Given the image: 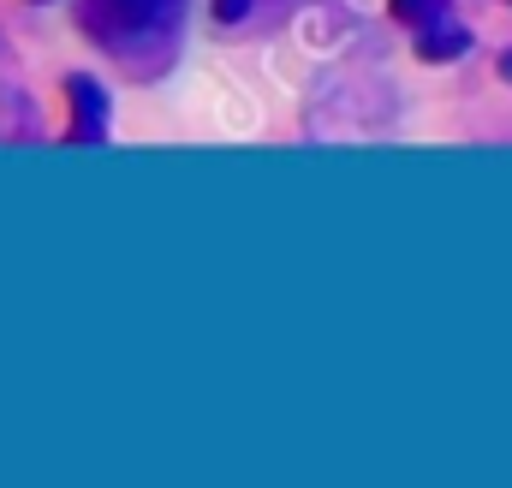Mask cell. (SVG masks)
<instances>
[{"label":"cell","mask_w":512,"mask_h":488,"mask_svg":"<svg viewBox=\"0 0 512 488\" xmlns=\"http://www.w3.org/2000/svg\"><path fill=\"white\" fill-rule=\"evenodd\" d=\"M66 108H72V125H66V143H108V90L84 72L66 78Z\"/></svg>","instance_id":"7a4b0ae2"},{"label":"cell","mask_w":512,"mask_h":488,"mask_svg":"<svg viewBox=\"0 0 512 488\" xmlns=\"http://www.w3.org/2000/svg\"><path fill=\"white\" fill-rule=\"evenodd\" d=\"M24 137H36V108L24 102L18 84L0 78V143H24Z\"/></svg>","instance_id":"3957f363"},{"label":"cell","mask_w":512,"mask_h":488,"mask_svg":"<svg viewBox=\"0 0 512 488\" xmlns=\"http://www.w3.org/2000/svg\"><path fill=\"white\" fill-rule=\"evenodd\" d=\"M191 0H78V30L137 84H155L185 54Z\"/></svg>","instance_id":"6da1fadb"}]
</instances>
